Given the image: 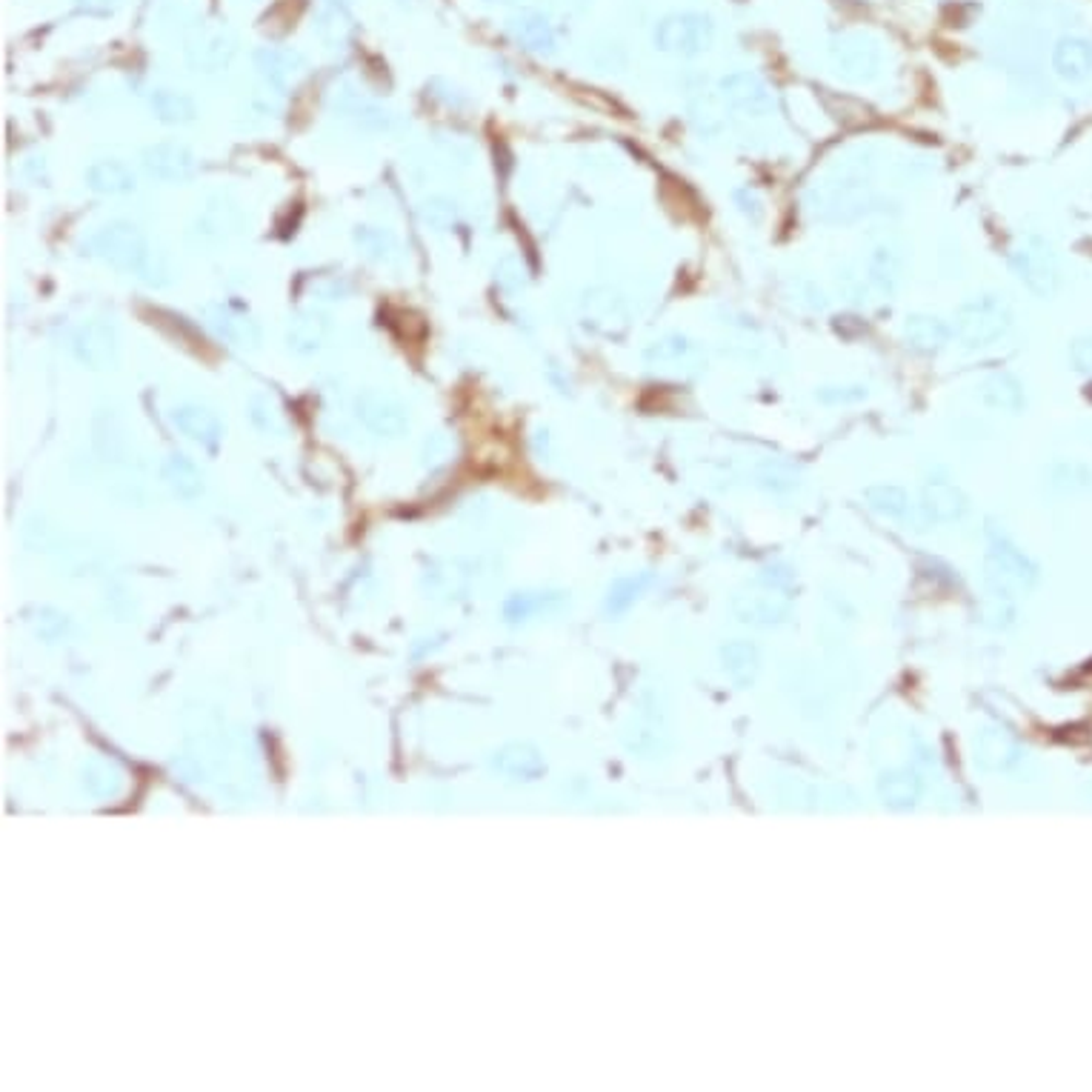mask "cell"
Returning <instances> with one entry per match:
<instances>
[{
  "label": "cell",
  "mask_w": 1092,
  "mask_h": 1092,
  "mask_svg": "<svg viewBox=\"0 0 1092 1092\" xmlns=\"http://www.w3.org/2000/svg\"><path fill=\"white\" fill-rule=\"evenodd\" d=\"M952 335L967 352H979V349L995 347L998 340L1010 335L1016 326V312L1001 295L981 292L967 298L964 303H958V310L952 312Z\"/></svg>",
  "instance_id": "obj_1"
},
{
  "label": "cell",
  "mask_w": 1092,
  "mask_h": 1092,
  "mask_svg": "<svg viewBox=\"0 0 1092 1092\" xmlns=\"http://www.w3.org/2000/svg\"><path fill=\"white\" fill-rule=\"evenodd\" d=\"M1007 264H1010V272L1016 275L1018 284L1041 301H1049L1061 289L1064 272L1058 252L1053 249V243L1039 238V235H1030L1021 243H1016L1010 249Z\"/></svg>",
  "instance_id": "obj_2"
},
{
  "label": "cell",
  "mask_w": 1092,
  "mask_h": 1092,
  "mask_svg": "<svg viewBox=\"0 0 1092 1092\" xmlns=\"http://www.w3.org/2000/svg\"><path fill=\"white\" fill-rule=\"evenodd\" d=\"M716 40V21L707 12H672L663 15L652 29L656 49L675 58H698L709 52Z\"/></svg>",
  "instance_id": "obj_3"
},
{
  "label": "cell",
  "mask_w": 1092,
  "mask_h": 1092,
  "mask_svg": "<svg viewBox=\"0 0 1092 1092\" xmlns=\"http://www.w3.org/2000/svg\"><path fill=\"white\" fill-rule=\"evenodd\" d=\"M92 252L98 257H104L106 264L115 266L121 272H135L137 278L149 280L155 284V275H152V264H155V255H152L149 243L135 227L129 224H112V227H104L95 238H92Z\"/></svg>",
  "instance_id": "obj_4"
},
{
  "label": "cell",
  "mask_w": 1092,
  "mask_h": 1092,
  "mask_svg": "<svg viewBox=\"0 0 1092 1092\" xmlns=\"http://www.w3.org/2000/svg\"><path fill=\"white\" fill-rule=\"evenodd\" d=\"M829 63L850 83H873L884 72L881 44L866 32H841L827 46Z\"/></svg>",
  "instance_id": "obj_5"
},
{
  "label": "cell",
  "mask_w": 1092,
  "mask_h": 1092,
  "mask_svg": "<svg viewBox=\"0 0 1092 1092\" xmlns=\"http://www.w3.org/2000/svg\"><path fill=\"white\" fill-rule=\"evenodd\" d=\"M718 98L727 109L744 115V118H767L776 109V92L761 75L749 69L730 72L718 81Z\"/></svg>",
  "instance_id": "obj_6"
},
{
  "label": "cell",
  "mask_w": 1092,
  "mask_h": 1092,
  "mask_svg": "<svg viewBox=\"0 0 1092 1092\" xmlns=\"http://www.w3.org/2000/svg\"><path fill=\"white\" fill-rule=\"evenodd\" d=\"M901 338H904L907 349H912L915 355L935 358V355H941L956 340V335H952V324L944 321L941 315L912 312V315H907L904 326H901Z\"/></svg>",
  "instance_id": "obj_7"
},
{
  "label": "cell",
  "mask_w": 1092,
  "mask_h": 1092,
  "mask_svg": "<svg viewBox=\"0 0 1092 1092\" xmlns=\"http://www.w3.org/2000/svg\"><path fill=\"white\" fill-rule=\"evenodd\" d=\"M866 284L878 298H896L901 284H904V255L901 249L892 243H878V247L866 255L864 261Z\"/></svg>",
  "instance_id": "obj_8"
},
{
  "label": "cell",
  "mask_w": 1092,
  "mask_h": 1092,
  "mask_svg": "<svg viewBox=\"0 0 1092 1092\" xmlns=\"http://www.w3.org/2000/svg\"><path fill=\"white\" fill-rule=\"evenodd\" d=\"M987 573L995 587L1001 589H1027L1035 578V566L1021 550H1016L1010 541H993L987 555Z\"/></svg>",
  "instance_id": "obj_9"
},
{
  "label": "cell",
  "mask_w": 1092,
  "mask_h": 1092,
  "mask_svg": "<svg viewBox=\"0 0 1092 1092\" xmlns=\"http://www.w3.org/2000/svg\"><path fill=\"white\" fill-rule=\"evenodd\" d=\"M1053 72L1064 83H1084L1092 77V38L1064 35L1053 46Z\"/></svg>",
  "instance_id": "obj_10"
},
{
  "label": "cell",
  "mask_w": 1092,
  "mask_h": 1092,
  "mask_svg": "<svg viewBox=\"0 0 1092 1092\" xmlns=\"http://www.w3.org/2000/svg\"><path fill=\"white\" fill-rule=\"evenodd\" d=\"M72 349H75L77 361H83L92 370H106L118 361V338L109 324L92 321L83 324L72 338Z\"/></svg>",
  "instance_id": "obj_11"
},
{
  "label": "cell",
  "mask_w": 1092,
  "mask_h": 1092,
  "mask_svg": "<svg viewBox=\"0 0 1092 1092\" xmlns=\"http://www.w3.org/2000/svg\"><path fill=\"white\" fill-rule=\"evenodd\" d=\"M975 398L995 412L1021 415L1027 409V386L1016 372H993L981 381Z\"/></svg>",
  "instance_id": "obj_12"
},
{
  "label": "cell",
  "mask_w": 1092,
  "mask_h": 1092,
  "mask_svg": "<svg viewBox=\"0 0 1092 1092\" xmlns=\"http://www.w3.org/2000/svg\"><path fill=\"white\" fill-rule=\"evenodd\" d=\"M647 361L652 363V367L698 370V367L707 363V352H704L701 344L689 338V335L672 332V335H663L661 340H656V344L647 349Z\"/></svg>",
  "instance_id": "obj_13"
},
{
  "label": "cell",
  "mask_w": 1092,
  "mask_h": 1092,
  "mask_svg": "<svg viewBox=\"0 0 1092 1092\" xmlns=\"http://www.w3.org/2000/svg\"><path fill=\"white\" fill-rule=\"evenodd\" d=\"M144 166L152 178L175 183L187 181L189 175L195 172V158H192V152L178 144H158L144 152Z\"/></svg>",
  "instance_id": "obj_14"
},
{
  "label": "cell",
  "mask_w": 1092,
  "mask_h": 1092,
  "mask_svg": "<svg viewBox=\"0 0 1092 1092\" xmlns=\"http://www.w3.org/2000/svg\"><path fill=\"white\" fill-rule=\"evenodd\" d=\"M206 321H209L212 332H215L218 338L229 340L235 347H255L257 340H261V329H257L255 321L249 315H243V312H235L232 307H224V303L212 307V310L206 312Z\"/></svg>",
  "instance_id": "obj_15"
},
{
  "label": "cell",
  "mask_w": 1092,
  "mask_h": 1092,
  "mask_svg": "<svg viewBox=\"0 0 1092 1092\" xmlns=\"http://www.w3.org/2000/svg\"><path fill=\"white\" fill-rule=\"evenodd\" d=\"M509 32L513 38L518 40L524 49L536 55H550L555 52V29H552L550 17H543L541 12H524V15L513 17L509 23Z\"/></svg>",
  "instance_id": "obj_16"
},
{
  "label": "cell",
  "mask_w": 1092,
  "mask_h": 1092,
  "mask_svg": "<svg viewBox=\"0 0 1092 1092\" xmlns=\"http://www.w3.org/2000/svg\"><path fill=\"white\" fill-rule=\"evenodd\" d=\"M921 509L933 520H956L967 513V497L949 483H933L921 495Z\"/></svg>",
  "instance_id": "obj_17"
},
{
  "label": "cell",
  "mask_w": 1092,
  "mask_h": 1092,
  "mask_svg": "<svg viewBox=\"0 0 1092 1092\" xmlns=\"http://www.w3.org/2000/svg\"><path fill=\"white\" fill-rule=\"evenodd\" d=\"M89 187L100 195H123L135 189V175L121 160H100L89 169Z\"/></svg>",
  "instance_id": "obj_18"
},
{
  "label": "cell",
  "mask_w": 1092,
  "mask_h": 1092,
  "mask_svg": "<svg viewBox=\"0 0 1092 1092\" xmlns=\"http://www.w3.org/2000/svg\"><path fill=\"white\" fill-rule=\"evenodd\" d=\"M152 109L164 123H189L195 118V104L183 92L160 89L152 95Z\"/></svg>",
  "instance_id": "obj_19"
},
{
  "label": "cell",
  "mask_w": 1092,
  "mask_h": 1092,
  "mask_svg": "<svg viewBox=\"0 0 1092 1092\" xmlns=\"http://www.w3.org/2000/svg\"><path fill=\"white\" fill-rule=\"evenodd\" d=\"M361 415L363 421L375 427V430H398L400 423H404V409L392 398H384V395H367L361 400Z\"/></svg>",
  "instance_id": "obj_20"
},
{
  "label": "cell",
  "mask_w": 1092,
  "mask_h": 1092,
  "mask_svg": "<svg viewBox=\"0 0 1092 1092\" xmlns=\"http://www.w3.org/2000/svg\"><path fill=\"white\" fill-rule=\"evenodd\" d=\"M866 497H869V506L875 513L887 515V518L904 520L910 515V497L898 487H873V490H866Z\"/></svg>",
  "instance_id": "obj_21"
},
{
  "label": "cell",
  "mask_w": 1092,
  "mask_h": 1092,
  "mask_svg": "<svg viewBox=\"0 0 1092 1092\" xmlns=\"http://www.w3.org/2000/svg\"><path fill=\"white\" fill-rule=\"evenodd\" d=\"M869 398L866 384H821L815 386V400L824 407H852Z\"/></svg>",
  "instance_id": "obj_22"
},
{
  "label": "cell",
  "mask_w": 1092,
  "mask_h": 1092,
  "mask_svg": "<svg viewBox=\"0 0 1092 1092\" xmlns=\"http://www.w3.org/2000/svg\"><path fill=\"white\" fill-rule=\"evenodd\" d=\"M175 423L181 427L183 432H189V437H209L212 432H218V421L215 415L204 407H181L175 409Z\"/></svg>",
  "instance_id": "obj_23"
},
{
  "label": "cell",
  "mask_w": 1092,
  "mask_h": 1092,
  "mask_svg": "<svg viewBox=\"0 0 1092 1092\" xmlns=\"http://www.w3.org/2000/svg\"><path fill=\"white\" fill-rule=\"evenodd\" d=\"M1053 487L1061 492H1087L1092 490V469L1084 464H1058L1053 467Z\"/></svg>",
  "instance_id": "obj_24"
},
{
  "label": "cell",
  "mask_w": 1092,
  "mask_h": 1092,
  "mask_svg": "<svg viewBox=\"0 0 1092 1092\" xmlns=\"http://www.w3.org/2000/svg\"><path fill=\"white\" fill-rule=\"evenodd\" d=\"M836 284H838V292L844 295L850 303H859V307H864L866 298L873 295V289H869V284H866L864 269H859V266H852V264H847L838 269Z\"/></svg>",
  "instance_id": "obj_25"
},
{
  "label": "cell",
  "mask_w": 1092,
  "mask_h": 1092,
  "mask_svg": "<svg viewBox=\"0 0 1092 1092\" xmlns=\"http://www.w3.org/2000/svg\"><path fill=\"white\" fill-rule=\"evenodd\" d=\"M732 204L739 206L741 215H744L749 224H755V227H758V224L767 218V206H764V197L758 195V189L749 187V183H746V187H739L735 192H732Z\"/></svg>",
  "instance_id": "obj_26"
},
{
  "label": "cell",
  "mask_w": 1092,
  "mask_h": 1092,
  "mask_svg": "<svg viewBox=\"0 0 1092 1092\" xmlns=\"http://www.w3.org/2000/svg\"><path fill=\"white\" fill-rule=\"evenodd\" d=\"M321 338H324V324L317 317H301L295 329H289V340L301 352H312V349L321 347Z\"/></svg>",
  "instance_id": "obj_27"
},
{
  "label": "cell",
  "mask_w": 1092,
  "mask_h": 1092,
  "mask_svg": "<svg viewBox=\"0 0 1092 1092\" xmlns=\"http://www.w3.org/2000/svg\"><path fill=\"white\" fill-rule=\"evenodd\" d=\"M1067 361L1072 372L1092 377V332H1081L1067 344Z\"/></svg>",
  "instance_id": "obj_28"
},
{
  "label": "cell",
  "mask_w": 1092,
  "mask_h": 1092,
  "mask_svg": "<svg viewBox=\"0 0 1092 1092\" xmlns=\"http://www.w3.org/2000/svg\"><path fill=\"white\" fill-rule=\"evenodd\" d=\"M295 61H298V58L289 52H261L257 55V67H261V72H264L266 77H272L275 83H280L284 77H289Z\"/></svg>",
  "instance_id": "obj_29"
},
{
  "label": "cell",
  "mask_w": 1092,
  "mask_h": 1092,
  "mask_svg": "<svg viewBox=\"0 0 1092 1092\" xmlns=\"http://www.w3.org/2000/svg\"><path fill=\"white\" fill-rule=\"evenodd\" d=\"M201 52V63L204 67H215V63H224L232 52V46L224 40V35H215V38L204 40V46H192V55Z\"/></svg>",
  "instance_id": "obj_30"
},
{
  "label": "cell",
  "mask_w": 1092,
  "mask_h": 1092,
  "mask_svg": "<svg viewBox=\"0 0 1092 1092\" xmlns=\"http://www.w3.org/2000/svg\"><path fill=\"white\" fill-rule=\"evenodd\" d=\"M75 7H77V12H81V15L109 17V15H115V12H118V7H121V0H75Z\"/></svg>",
  "instance_id": "obj_31"
},
{
  "label": "cell",
  "mask_w": 1092,
  "mask_h": 1092,
  "mask_svg": "<svg viewBox=\"0 0 1092 1092\" xmlns=\"http://www.w3.org/2000/svg\"><path fill=\"white\" fill-rule=\"evenodd\" d=\"M492 3H513V0H492Z\"/></svg>",
  "instance_id": "obj_32"
}]
</instances>
